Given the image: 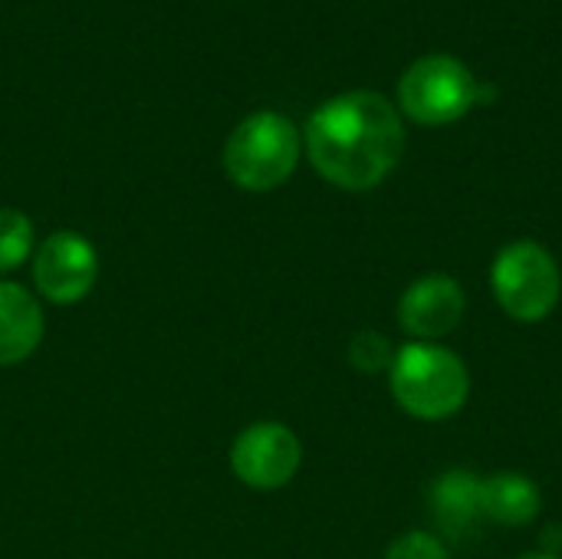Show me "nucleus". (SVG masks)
Returning <instances> with one entry per match:
<instances>
[{
    "label": "nucleus",
    "instance_id": "obj_9",
    "mask_svg": "<svg viewBox=\"0 0 562 559\" xmlns=\"http://www.w3.org/2000/svg\"><path fill=\"white\" fill-rule=\"evenodd\" d=\"M43 333L46 320L40 300L26 287L0 280V366L30 359L43 343Z\"/></svg>",
    "mask_w": 562,
    "mask_h": 559
},
{
    "label": "nucleus",
    "instance_id": "obj_7",
    "mask_svg": "<svg viewBox=\"0 0 562 559\" xmlns=\"http://www.w3.org/2000/svg\"><path fill=\"white\" fill-rule=\"evenodd\" d=\"M99 280V254L76 231L49 234L33 254V283L36 293L56 306H69L89 297Z\"/></svg>",
    "mask_w": 562,
    "mask_h": 559
},
{
    "label": "nucleus",
    "instance_id": "obj_11",
    "mask_svg": "<svg viewBox=\"0 0 562 559\" xmlns=\"http://www.w3.org/2000/svg\"><path fill=\"white\" fill-rule=\"evenodd\" d=\"M431 514L448 537H468L481 517V478L474 471H448L431 484Z\"/></svg>",
    "mask_w": 562,
    "mask_h": 559
},
{
    "label": "nucleus",
    "instance_id": "obj_8",
    "mask_svg": "<svg viewBox=\"0 0 562 559\" xmlns=\"http://www.w3.org/2000/svg\"><path fill=\"white\" fill-rule=\"evenodd\" d=\"M468 297L454 277L431 273L415 280L398 300V326L415 336V343H435L454 333L464 320Z\"/></svg>",
    "mask_w": 562,
    "mask_h": 559
},
{
    "label": "nucleus",
    "instance_id": "obj_13",
    "mask_svg": "<svg viewBox=\"0 0 562 559\" xmlns=\"http://www.w3.org/2000/svg\"><path fill=\"white\" fill-rule=\"evenodd\" d=\"M349 362H352L359 372L372 376V372L392 369L395 353H392V343H389L382 333H375V329H362V333H356V336H352V343H349Z\"/></svg>",
    "mask_w": 562,
    "mask_h": 559
},
{
    "label": "nucleus",
    "instance_id": "obj_3",
    "mask_svg": "<svg viewBox=\"0 0 562 559\" xmlns=\"http://www.w3.org/2000/svg\"><path fill=\"white\" fill-rule=\"evenodd\" d=\"M300 152L303 138L296 125L273 109H260L227 135L224 168L227 178L244 191H273L290 181Z\"/></svg>",
    "mask_w": 562,
    "mask_h": 559
},
{
    "label": "nucleus",
    "instance_id": "obj_2",
    "mask_svg": "<svg viewBox=\"0 0 562 559\" xmlns=\"http://www.w3.org/2000/svg\"><path fill=\"white\" fill-rule=\"evenodd\" d=\"M392 395L402 412L418 422H445L458 415L471 392V376L461 356L435 343H408L389 369Z\"/></svg>",
    "mask_w": 562,
    "mask_h": 559
},
{
    "label": "nucleus",
    "instance_id": "obj_5",
    "mask_svg": "<svg viewBox=\"0 0 562 559\" xmlns=\"http://www.w3.org/2000/svg\"><path fill=\"white\" fill-rule=\"evenodd\" d=\"M481 82L474 72L445 53L415 59L398 79V109L418 125H451L477 102Z\"/></svg>",
    "mask_w": 562,
    "mask_h": 559
},
{
    "label": "nucleus",
    "instance_id": "obj_12",
    "mask_svg": "<svg viewBox=\"0 0 562 559\" xmlns=\"http://www.w3.org/2000/svg\"><path fill=\"white\" fill-rule=\"evenodd\" d=\"M33 254V221L16 208H0V273H13Z\"/></svg>",
    "mask_w": 562,
    "mask_h": 559
},
{
    "label": "nucleus",
    "instance_id": "obj_15",
    "mask_svg": "<svg viewBox=\"0 0 562 559\" xmlns=\"http://www.w3.org/2000/svg\"><path fill=\"white\" fill-rule=\"evenodd\" d=\"M520 559H557L553 554H527V557H520Z\"/></svg>",
    "mask_w": 562,
    "mask_h": 559
},
{
    "label": "nucleus",
    "instance_id": "obj_4",
    "mask_svg": "<svg viewBox=\"0 0 562 559\" xmlns=\"http://www.w3.org/2000/svg\"><path fill=\"white\" fill-rule=\"evenodd\" d=\"M491 290L501 310L517 323H540L547 320L562 293L560 264L553 254L537 241H514L507 244L491 267Z\"/></svg>",
    "mask_w": 562,
    "mask_h": 559
},
{
    "label": "nucleus",
    "instance_id": "obj_14",
    "mask_svg": "<svg viewBox=\"0 0 562 559\" xmlns=\"http://www.w3.org/2000/svg\"><path fill=\"white\" fill-rule=\"evenodd\" d=\"M385 559H451L445 544L431 534H402L398 540H392V547L385 550Z\"/></svg>",
    "mask_w": 562,
    "mask_h": 559
},
{
    "label": "nucleus",
    "instance_id": "obj_6",
    "mask_svg": "<svg viewBox=\"0 0 562 559\" xmlns=\"http://www.w3.org/2000/svg\"><path fill=\"white\" fill-rule=\"evenodd\" d=\"M303 461L300 438L280 422H254L231 445V471L254 491L286 488Z\"/></svg>",
    "mask_w": 562,
    "mask_h": 559
},
{
    "label": "nucleus",
    "instance_id": "obj_10",
    "mask_svg": "<svg viewBox=\"0 0 562 559\" xmlns=\"http://www.w3.org/2000/svg\"><path fill=\"white\" fill-rule=\"evenodd\" d=\"M543 507L540 488L527 474L501 471L481 481V517L497 527H527Z\"/></svg>",
    "mask_w": 562,
    "mask_h": 559
},
{
    "label": "nucleus",
    "instance_id": "obj_1",
    "mask_svg": "<svg viewBox=\"0 0 562 559\" xmlns=\"http://www.w3.org/2000/svg\"><path fill=\"white\" fill-rule=\"evenodd\" d=\"M313 168L342 191L382 185L405 152L402 112L372 89H352L323 102L303 135Z\"/></svg>",
    "mask_w": 562,
    "mask_h": 559
}]
</instances>
